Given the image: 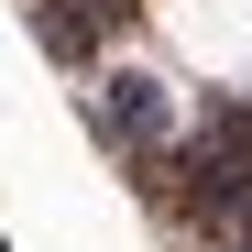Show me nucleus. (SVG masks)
I'll list each match as a JSON object with an SVG mask.
<instances>
[{"instance_id": "obj_1", "label": "nucleus", "mask_w": 252, "mask_h": 252, "mask_svg": "<svg viewBox=\"0 0 252 252\" xmlns=\"http://www.w3.org/2000/svg\"><path fill=\"white\" fill-rule=\"evenodd\" d=\"M99 121H110V143L154 154L164 132H176V99H164V77H143V66H110V77H99Z\"/></svg>"}]
</instances>
